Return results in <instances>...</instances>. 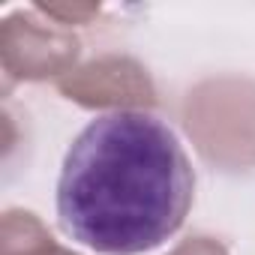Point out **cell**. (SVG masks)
I'll return each instance as SVG.
<instances>
[{"mask_svg": "<svg viewBox=\"0 0 255 255\" xmlns=\"http://www.w3.org/2000/svg\"><path fill=\"white\" fill-rule=\"evenodd\" d=\"M195 174L168 126L144 111H114L78 132L57 180L60 228L102 252L162 246L186 219Z\"/></svg>", "mask_w": 255, "mask_h": 255, "instance_id": "6da1fadb", "label": "cell"}, {"mask_svg": "<svg viewBox=\"0 0 255 255\" xmlns=\"http://www.w3.org/2000/svg\"><path fill=\"white\" fill-rule=\"evenodd\" d=\"M78 51V36L51 18L42 21L39 9L12 12L0 24V63L9 81H60L75 69Z\"/></svg>", "mask_w": 255, "mask_h": 255, "instance_id": "7a4b0ae2", "label": "cell"}, {"mask_svg": "<svg viewBox=\"0 0 255 255\" xmlns=\"http://www.w3.org/2000/svg\"><path fill=\"white\" fill-rule=\"evenodd\" d=\"M60 93L81 108H117V111H144L156 105V87L147 69L120 54L96 57L75 66L57 81Z\"/></svg>", "mask_w": 255, "mask_h": 255, "instance_id": "3957f363", "label": "cell"}, {"mask_svg": "<svg viewBox=\"0 0 255 255\" xmlns=\"http://www.w3.org/2000/svg\"><path fill=\"white\" fill-rule=\"evenodd\" d=\"M0 255H78L60 246L51 231L27 210H6L0 225Z\"/></svg>", "mask_w": 255, "mask_h": 255, "instance_id": "277c9868", "label": "cell"}, {"mask_svg": "<svg viewBox=\"0 0 255 255\" xmlns=\"http://www.w3.org/2000/svg\"><path fill=\"white\" fill-rule=\"evenodd\" d=\"M33 9H39L45 18L69 27V24H87L93 15H99L96 3H36Z\"/></svg>", "mask_w": 255, "mask_h": 255, "instance_id": "5b68a950", "label": "cell"}, {"mask_svg": "<svg viewBox=\"0 0 255 255\" xmlns=\"http://www.w3.org/2000/svg\"><path fill=\"white\" fill-rule=\"evenodd\" d=\"M168 255H228V249L213 237H189Z\"/></svg>", "mask_w": 255, "mask_h": 255, "instance_id": "8992f818", "label": "cell"}]
</instances>
